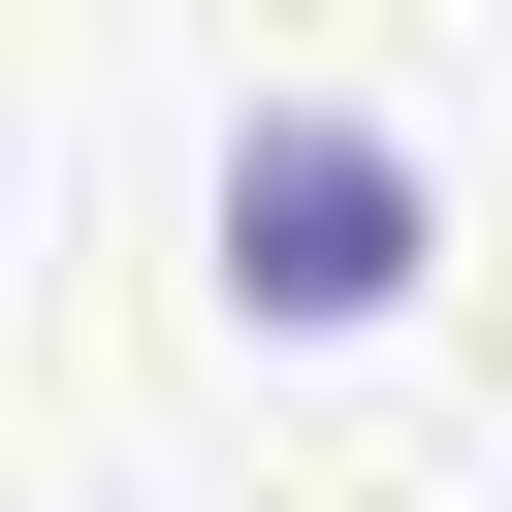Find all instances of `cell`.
<instances>
[{
    "label": "cell",
    "mask_w": 512,
    "mask_h": 512,
    "mask_svg": "<svg viewBox=\"0 0 512 512\" xmlns=\"http://www.w3.org/2000/svg\"><path fill=\"white\" fill-rule=\"evenodd\" d=\"M224 288H256V320H384V288H416V160H384L352 96H256V128H224Z\"/></svg>",
    "instance_id": "obj_1"
}]
</instances>
